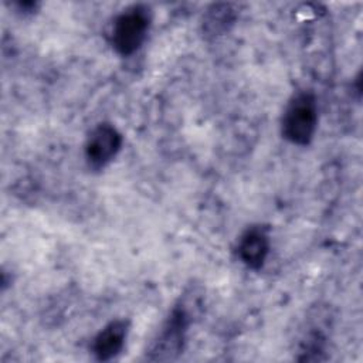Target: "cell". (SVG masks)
<instances>
[{"label": "cell", "mask_w": 363, "mask_h": 363, "mask_svg": "<svg viewBox=\"0 0 363 363\" xmlns=\"http://www.w3.org/2000/svg\"><path fill=\"white\" fill-rule=\"evenodd\" d=\"M284 138L298 146H306L318 128V104L311 91H299L288 101L282 115Z\"/></svg>", "instance_id": "cell-1"}, {"label": "cell", "mask_w": 363, "mask_h": 363, "mask_svg": "<svg viewBox=\"0 0 363 363\" xmlns=\"http://www.w3.org/2000/svg\"><path fill=\"white\" fill-rule=\"evenodd\" d=\"M150 21L149 9L143 4L130 6L119 13L109 34L113 50L122 57L135 54L147 37Z\"/></svg>", "instance_id": "cell-2"}, {"label": "cell", "mask_w": 363, "mask_h": 363, "mask_svg": "<svg viewBox=\"0 0 363 363\" xmlns=\"http://www.w3.org/2000/svg\"><path fill=\"white\" fill-rule=\"evenodd\" d=\"M189 313L183 306H174L160 328L149 349V360L166 362L176 359L184 347L189 328Z\"/></svg>", "instance_id": "cell-3"}, {"label": "cell", "mask_w": 363, "mask_h": 363, "mask_svg": "<svg viewBox=\"0 0 363 363\" xmlns=\"http://www.w3.org/2000/svg\"><path fill=\"white\" fill-rule=\"evenodd\" d=\"M122 147V135L112 123H99L88 135L84 146L89 167L99 170L108 166Z\"/></svg>", "instance_id": "cell-4"}, {"label": "cell", "mask_w": 363, "mask_h": 363, "mask_svg": "<svg viewBox=\"0 0 363 363\" xmlns=\"http://www.w3.org/2000/svg\"><path fill=\"white\" fill-rule=\"evenodd\" d=\"M269 234L262 225L248 227L240 237L237 252L240 261L251 269H259L269 254Z\"/></svg>", "instance_id": "cell-5"}, {"label": "cell", "mask_w": 363, "mask_h": 363, "mask_svg": "<svg viewBox=\"0 0 363 363\" xmlns=\"http://www.w3.org/2000/svg\"><path fill=\"white\" fill-rule=\"evenodd\" d=\"M129 333V322L126 319H115L106 323L94 337L92 353L101 362L116 357L126 342Z\"/></svg>", "instance_id": "cell-6"}, {"label": "cell", "mask_w": 363, "mask_h": 363, "mask_svg": "<svg viewBox=\"0 0 363 363\" xmlns=\"http://www.w3.org/2000/svg\"><path fill=\"white\" fill-rule=\"evenodd\" d=\"M235 17L237 10L234 9V4H213L204 14L203 30L210 35H220L227 31L231 24H234Z\"/></svg>", "instance_id": "cell-7"}]
</instances>
